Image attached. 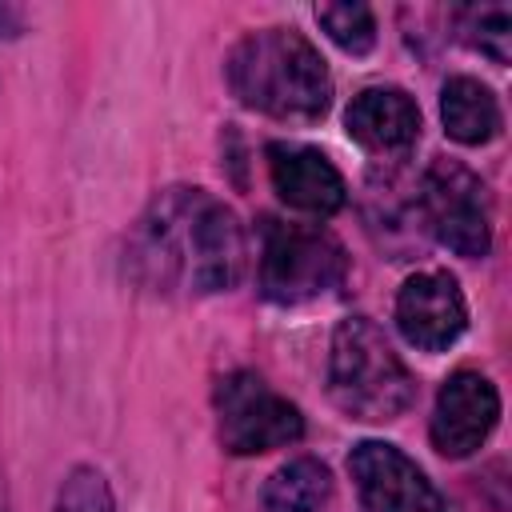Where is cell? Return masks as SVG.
<instances>
[{"label":"cell","mask_w":512,"mask_h":512,"mask_svg":"<svg viewBox=\"0 0 512 512\" xmlns=\"http://www.w3.org/2000/svg\"><path fill=\"white\" fill-rule=\"evenodd\" d=\"M128 260L156 292L212 296L240 284L248 268V236L236 212L208 188H164L144 208Z\"/></svg>","instance_id":"cell-1"},{"label":"cell","mask_w":512,"mask_h":512,"mask_svg":"<svg viewBox=\"0 0 512 512\" xmlns=\"http://www.w3.org/2000/svg\"><path fill=\"white\" fill-rule=\"evenodd\" d=\"M224 76L240 104L284 124H312L332 104L328 64L296 28H260L240 36L228 52Z\"/></svg>","instance_id":"cell-2"},{"label":"cell","mask_w":512,"mask_h":512,"mask_svg":"<svg viewBox=\"0 0 512 512\" xmlns=\"http://www.w3.org/2000/svg\"><path fill=\"white\" fill-rule=\"evenodd\" d=\"M328 396L344 416L384 424L408 412L416 400V380L368 316H348L332 332Z\"/></svg>","instance_id":"cell-3"},{"label":"cell","mask_w":512,"mask_h":512,"mask_svg":"<svg viewBox=\"0 0 512 512\" xmlns=\"http://www.w3.org/2000/svg\"><path fill=\"white\" fill-rule=\"evenodd\" d=\"M348 272L344 244L312 224L264 220L260 228V292L276 304H304L332 292Z\"/></svg>","instance_id":"cell-4"},{"label":"cell","mask_w":512,"mask_h":512,"mask_svg":"<svg viewBox=\"0 0 512 512\" xmlns=\"http://www.w3.org/2000/svg\"><path fill=\"white\" fill-rule=\"evenodd\" d=\"M420 212L428 232L456 256H488L492 248V208L484 180L460 160L436 156L420 176Z\"/></svg>","instance_id":"cell-5"},{"label":"cell","mask_w":512,"mask_h":512,"mask_svg":"<svg viewBox=\"0 0 512 512\" xmlns=\"http://www.w3.org/2000/svg\"><path fill=\"white\" fill-rule=\"evenodd\" d=\"M216 420L220 444L232 456H260L304 436L300 408L288 396L272 392L256 372H232L216 384Z\"/></svg>","instance_id":"cell-6"},{"label":"cell","mask_w":512,"mask_h":512,"mask_svg":"<svg viewBox=\"0 0 512 512\" xmlns=\"http://www.w3.org/2000/svg\"><path fill=\"white\" fill-rule=\"evenodd\" d=\"M348 472L368 512H448L436 484L396 444L360 440L348 456Z\"/></svg>","instance_id":"cell-7"},{"label":"cell","mask_w":512,"mask_h":512,"mask_svg":"<svg viewBox=\"0 0 512 512\" xmlns=\"http://www.w3.org/2000/svg\"><path fill=\"white\" fill-rule=\"evenodd\" d=\"M500 420V392L488 376L480 372H452L440 392H436V408H432V448L448 460H464L472 456L488 432Z\"/></svg>","instance_id":"cell-8"},{"label":"cell","mask_w":512,"mask_h":512,"mask_svg":"<svg viewBox=\"0 0 512 512\" xmlns=\"http://www.w3.org/2000/svg\"><path fill=\"white\" fill-rule=\"evenodd\" d=\"M468 308L448 272H416L396 292V328L420 352H444L460 340Z\"/></svg>","instance_id":"cell-9"},{"label":"cell","mask_w":512,"mask_h":512,"mask_svg":"<svg viewBox=\"0 0 512 512\" xmlns=\"http://www.w3.org/2000/svg\"><path fill=\"white\" fill-rule=\"evenodd\" d=\"M268 176L276 196L288 208L308 216H332L348 200V188L336 164L308 144H284V140L268 144Z\"/></svg>","instance_id":"cell-10"},{"label":"cell","mask_w":512,"mask_h":512,"mask_svg":"<svg viewBox=\"0 0 512 512\" xmlns=\"http://www.w3.org/2000/svg\"><path fill=\"white\" fill-rule=\"evenodd\" d=\"M348 136L380 156H400L420 140V108L404 88H364L344 112Z\"/></svg>","instance_id":"cell-11"},{"label":"cell","mask_w":512,"mask_h":512,"mask_svg":"<svg viewBox=\"0 0 512 512\" xmlns=\"http://www.w3.org/2000/svg\"><path fill=\"white\" fill-rule=\"evenodd\" d=\"M440 120L456 144H488L500 132V104L480 80L452 76L440 92Z\"/></svg>","instance_id":"cell-12"},{"label":"cell","mask_w":512,"mask_h":512,"mask_svg":"<svg viewBox=\"0 0 512 512\" xmlns=\"http://www.w3.org/2000/svg\"><path fill=\"white\" fill-rule=\"evenodd\" d=\"M332 496V472L316 456L280 464L264 484V512H320Z\"/></svg>","instance_id":"cell-13"},{"label":"cell","mask_w":512,"mask_h":512,"mask_svg":"<svg viewBox=\"0 0 512 512\" xmlns=\"http://www.w3.org/2000/svg\"><path fill=\"white\" fill-rule=\"evenodd\" d=\"M316 24L352 56H364L376 44V16L368 4H316Z\"/></svg>","instance_id":"cell-14"},{"label":"cell","mask_w":512,"mask_h":512,"mask_svg":"<svg viewBox=\"0 0 512 512\" xmlns=\"http://www.w3.org/2000/svg\"><path fill=\"white\" fill-rule=\"evenodd\" d=\"M52 512H116L112 504V488L104 480L100 468L92 464H76L56 492V508Z\"/></svg>","instance_id":"cell-15"},{"label":"cell","mask_w":512,"mask_h":512,"mask_svg":"<svg viewBox=\"0 0 512 512\" xmlns=\"http://www.w3.org/2000/svg\"><path fill=\"white\" fill-rule=\"evenodd\" d=\"M468 40L492 56L496 64H508V44H512V12L504 4H484V8H464L460 12Z\"/></svg>","instance_id":"cell-16"},{"label":"cell","mask_w":512,"mask_h":512,"mask_svg":"<svg viewBox=\"0 0 512 512\" xmlns=\"http://www.w3.org/2000/svg\"><path fill=\"white\" fill-rule=\"evenodd\" d=\"M20 28H24V8L0 4V36H16Z\"/></svg>","instance_id":"cell-17"}]
</instances>
